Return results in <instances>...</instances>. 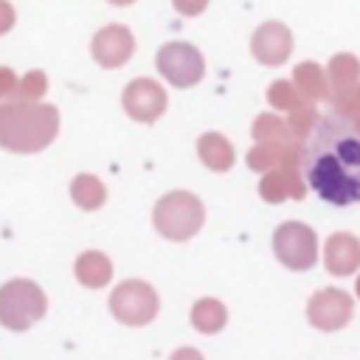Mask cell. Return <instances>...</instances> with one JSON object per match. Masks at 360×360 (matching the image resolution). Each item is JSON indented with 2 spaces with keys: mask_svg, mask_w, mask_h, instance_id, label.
I'll return each instance as SVG.
<instances>
[{
  "mask_svg": "<svg viewBox=\"0 0 360 360\" xmlns=\"http://www.w3.org/2000/svg\"><path fill=\"white\" fill-rule=\"evenodd\" d=\"M197 155H200V160H202L208 169H214V172H228V169L233 166V146H231L228 138L219 135V132H205V135H200V141H197Z\"/></svg>",
  "mask_w": 360,
  "mask_h": 360,
  "instance_id": "obj_16",
  "label": "cell"
},
{
  "mask_svg": "<svg viewBox=\"0 0 360 360\" xmlns=\"http://www.w3.org/2000/svg\"><path fill=\"white\" fill-rule=\"evenodd\" d=\"M112 6H129V3H135V0H110Z\"/></svg>",
  "mask_w": 360,
  "mask_h": 360,
  "instance_id": "obj_29",
  "label": "cell"
},
{
  "mask_svg": "<svg viewBox=\"0 0 360 360\" xmlns=\"http://www.w3.org/2000/svg\"><path fill=\"white\" fill-rule=\"evenodd\" d=\"M326 79H329V98L352 90L360 82V59L352 53L332 56V62L326 68Z\"/></svg>",
  "mask_w": 360,
  "mask_h": 360,
  "instance_id": "obj_17",
  "label": "cell"
},
{
  "mask_svg": "<svg viewBox=\"0 0 360 360\" xmlns=\"http://www.w3.org/2000/svg\"><path fill=\"white\" fill-rule=\"evenodd\" d=\"M326 270L332 276H349L360 267V239L352 233H332L326 239V253H323Z\"/></svg>",
  "mask_w": 360,
  "mask_h": 360,
  "instance_id": "obj_13",
  "label": "cell"
},
{
  "mask_svg": "<svg viewBox=\"0 0 360 360\" xmlns=\"http://www.w3.org/2000/svg\"><path fill=\"white\" fill-rule=\"evenodd\" d=\"M253 138H256L259 143L295 141V135H292L290 124H287V121H281V118H278V115H273V112H264V115H259V118L253 121Z\"/></svg>",
  "mask_w": 360,
  "mask_h": 360,
  "instance_id": "obj_21",
  "label": "cell"
},
{
  "mask_svg": "<svg viewBox=\"0 0 360 360\" xmlns=\"http://www.w3.org/2000/svg\"><path fill=\"white\" fill-rule=\"evenodd\" d=\"M70 197H73V202H76L79 208L96 211V208L104 205L107 188H104V183H101L98 177H93V174H76L73 183H70Z\"/></svg>",
  "mask_w": 360,
  "mask_h": 360,
  "instance_id": "obj_19",
  "label": "cell"
},
{
  "mask_svg": "<svg viewBox=\"0 0 360 360\" xmlns=\"http://www.w3.org/2000/svg\"><path fill=\"white\" fill-rule=\"evenodd\" d=\"M158 73L174 87H191L202 79V53L188 42H169L158 51Z\"/></svg>",
  "mask_w": 360,
  "mask_h": 360,
  "instance_id": "obj_7",
  "label": "cell"
},
{
  "mask_svg": "<svg viewBox=\"0 0 360 360\" xmlns=\"http://www.w3.org/2000/svg\"><path fill=\"white\" fill-rule=\"evenodd\" d=\"M352 298L338 290V287H326V290H318L312 298H309V307H307V318L315 329L321 332H338L343 329L349 321H352Z\"/></svg>",
  "mask_w": 360,
  "mask_h": 360,
  "instance_id": "obj_8",
  "label": "cell"
},
{
  "mask_svg": "<svg viewBox=\"0 0 360 360\" xmlns=\"http://www.w3.org/2000/svg\"><path fill=\"white\" fill-rule=\"evenodd\" d=\"M259 194L267 202H281L287 197L301 200L304 197V180H298V172L295 169H273L259 183Z\"/></svg>",
  "mask_w": 360,
  "mask_h": 360,
  "instance_id": "obj_14",
  "label": "cell"
},
{
  "mask_svg": "<svg viewBox=\"0 0 360 360\" xmlns=\"http://www.w3.org/2000/svg\"><path fill=\"white\" fill-rule=\"evenodd\" d=\"M14 20H17V14H14L11 3L0 0V37H3V34H8V31L14 28Z\"/></svg>",
  "mask_w": 360,
  "mask_h": 360,
  "instance_id": "obj_28",
  "label": "cell"
},
{
  "mask_svg": "<svg viewBox=\"0 0 360 360\" xmlns=\"http://www.w3.org/2000/svg\"><path fill=\"white\" fill-rule=\"evenodd\" d=\"M276 259L290 270H309L318 262V236L304 222H284L273 233Z\"/></svg>",
  "mask_w": 360,
  "mask_h": 360,
  "instance_id": "obj_5",
  "label": "cell"
},
{
  "mask_svg": "<svg viewBox=\"0 0 360 360\" xmlns=\"http://www.w3.org/2000/svg\"><path fill=\"white\" fill-rule=\"evenodd\" d=\"M315 110L312 107H298V110H292L290 112V129H292V135H295V141H301L304 135H309L312 132V127H315Z\"/></svg>",
  "mask_w": 360,
  "mask_h": 360,
  "instance_id": "obj_24",
  "label": "cell"
},
{
  "mask_svg": "<svg viewBox=\"0 0 360 360\" xmlns=\"http://www.w3.org/2000/svg\"><path fill=\"white\" fill-rule=\"evenodd\" d=\"M45 90H48L45 73H42V70H31V73H25V76L17 82V90H14L11 98H17V101H39V98L45 96Z\"/></svg>",
  "mask_w": 360,
  "mask_h": 360,
  "instance_id": "obj_23",
  "label": "cell"
},
{
  "mask_svg": "<svg viewBox=\"0 0 360 360\" xmlns=\"http://www.w3.org/2000/svg\"><path fill=\"white\" fill-rule=\"evenodd\" d=\"M135 51L132 31L124 25H107L93 37V59L101 68H121Z\"/></svg>",
  "mask_w": 360,
  "mask_h": 360,
  "instance_id": "obj_11",
  "label": "cell"
},
{
  "mask_svg": "<svg viewBox=\"0 0 360 360\" xmlns=\"http://www.w3.org/2000/svg\"><path fill=\"white\" fill-rule=\"evenodd\" d=\"M332 107L338 112H343V115H352V118L360 115V82L352 90L340 93V96H332Z\"/></svg>",
  "mask_w": 360,
  "mask_h": 360,
  "instance_id": "obj_25",
  "label": "cell"
},
{
  "mask_svg": "<svg viewBox=\"0 0 360 360\" xmlns=\"http://www.w3.org/2000/svg\"><path fill=\"white\" fill-rule=\"evenodd\" d=\"M59 132V110L37 101L8 98L0 104V146L8 152H39Z\"/></svg>",
  "mask_w": 360,
  "mask_h": 360,
  "instance_id": "obj_2",
  "label": "cell"
},
{
  "mask_svg": "<svg viewBox=\"0 0 360 360\" xmlns=\"http://www.w3.org/2000/svg\"><path fill=\"white\" fill-rule=\"evenodd\" d=\"M121 104L129 112V118L143 121V124H152V121H158L166 112L169 98H166V90L158 82H152V79H132L124 87Z\"/></svg>",
  "mask_w": 360,
  "mask_h": 360,
  "instance_id": "obj_9",
  "label": "cell"
},
{
  "mask_svg": "<svg viewBox=\"0 0 360 360\" xmlns=\"http://www.w3.org/2000/svg\"><path fill=\"white\" fill-rule=\"evenodd\" d=\"M354 292H357V298H360V278H357V284H354Z\"/></svg>",
  "mask_w": 360,
  "mask_h": 360,
  "instance_id": "obj_30",
  "label": "cell"
},
{
  "mask_svg": "<svg viewBox=\"0 0 360 360\" xmlns=\"http://www.w3.org/2000/svg\"><path fill=\"white\" fill-rule=\"evenodd\" d=\"M250 51H253V56H256L262 65H270V68H273V65H281V62H287L290 53H292V34H290L287 25L270 20V22H264V25H259V28L253 31Z\"/></svg>",
  "mask_w": 360,
  "mask_h": 360,
  "instance_id": "obj_10",
  "label": "cell"
},
{
  "mask_svg": "<svg viewBox=\"0 0 360 360\" xmlns=\"http://www.w3.org/2000/svg\"><path fill=\"white\" fill-rule=\"evenodd\" d=\"M48 309L45 292L28 278H11L0 287V323L11 332L31 329Z\"/></svg>",
  "mask_w": 360,
  "mask_h": 360,
  "instance_id": "obj_4",
  "label": "cell"
},
{
  "mask_svg": "<svg viewBox=\"0 0 360 360\" xmlns=\"http://www.w3.org/2000/svg\"><path fill=\"white\" fill-rule=\"evenodd\" d=\"M295 84H298L301 96L312 104L321 98H329V79L321 70V65H315V62H301L295 68Z\"/></svg>",
  "mask_w": 360,
  "mask_h": 360,
  "instance_id": "obj_18",
  "label": "cell"
},
{
  "mask_svg": "<svg viewBox=\"0 0 360 360\" xmlns=\"http://www.w3.org/2000/svg\"><path fill=\"white\" fill-rule=\"evenodd\" d=\"M17 82H20V79L14 76L11 68H0V101H8V98L14 96Z\"/></svg>",
  "mask_w": 360,
  "mask_h": 360,
  "instance_id": "obj_26",
  "label": "cell"
},
{
  "mask_svg": "<svg viewBox=\"0 0 360 360\" xmlns=\"http://www.w3.org/2000/svg\"><path fill=\"white\" fill-rule=\"evenodd\" d=\"M357 127H360V118H357Z\"/></svg>",
  "mask_w": 360,
  "mask_h": 360,
  "instance_id": "obj_31",
  "label": "cell"
},
{
  "mask_svg": "<svg viewBox=\"0 0 360 360\" xmlns=\"http://www.w3.org/2000/svg\"><path fill=\"white\" fill-rule=\"evenodd\" d=\"M152 219L160 236L172 242H186L202 228L205 211H202V202L191 191H169L158 200Z\"/></svg>",
  "mask_w": 360,
  "mask_h": 360,
  "instance_id": "obj_3",
  "label": "cell"
},
{
  "mask_svg": "<svg viewBox=\"0 0 360 360\" xmlns=\"http://www.w3.org/2000/svg\"><path fill=\"white\" fill-rule=\"evenodd\" d=\"M267 101L276 107V110H281V112H292V110H298V107H304V96H301V90H298V84L295 82H273L270 84V90H267Z\"/></svg>",
  "mask_w": 360,
  "mask_h": 360,
  "instance_id": "obj_22",
  "label": "cell"
},
{
  "mask_svg": "<svg viewBox=\"0 0 360 360\" xmlns=\"http://www.w3.org/2000/svg\"><path fill=\"white\" fill-rule=\"evenodd\" d=\"M73 273H76V278H79L84 287L98 290V287L110 284V278H112V264H110V259H107L104 253L87 250V253H82V256L76 259Z\"/></svg>",
  "mask_w": 360,
  "mask_h": 360,
  "instance_id": "obj_15",
  "label": "cell"
},
{
  "mask_svg": "<svg viewBox=\"0 0 360 360\" xmlns=\"http://www.w3.org/2000/svg\"><path fill=\"white\" fill-rule=\"evenodd\" d=\"M225 321H228V312H225V307H222L219 301H214V298H202V301H197L194 309H191V326H194L197 332H202V335L219 332V329L225 326Z\"/></svg>",
  "mask_w": 360,
  "mask_h": 360,
  "instance_id": "obj_20",
  "label": "cell"
},
{
  "mask_svg": "<svg viewBox=\"0 0 360 360\" xmlns=\"http://www.w3.org/2000/svg\"><path fill=\"white\" fill-rule=\"evenodd\" d=\"M172 6H174V11L183 14V17H197V14L205 11L208 0H172Z\"/></svg>",
  "mask_w": 360,
  "mask_h": 360,
  "instance_id": "obj_27",
  "label": "cell"
},
{
  "mask_svg": "<svg viewBox=\"0 0 360 360\" xmlns=\"http://www.w3.org/2000/svg\"><path fill=\"white\" fill-rule=\"evenodd\" d=\"M301 169L312 191L329 205L360 202V127L352 115L332 112L315 121Z\"/></svg>",
  "mask_w": 360,
  "mask_h": 360,
  "instance_id": "obj_1",
  "label": "cell"
},
{
  "mask_svg": "<svg viewBox=\"0 0 360 360\" xmlns=\"http://www.w3.org/2000/svg\"><path fill=\"white\" fill-rule=\"evenodd\" d=\"M110 312L127 326H143L158 315V292L138 278L121 281L110 295Z\"/></svg>",
  "mask_w": 360,
  "mask_h": 360,
  "instance_id": "obj_6",
  "label": "cell"
},
{
  "mask_svg": "<svg viewBox=\"0 0 360 360\" xmlns=\"http://www.w3.org/2000/svg\"><path fill=\"white\" fill-rule=\"evenodd\" d=\"M304 158V149L295 141L281 143H259L248 152V166L256 172H273V169H298Z\"/></svg>",
  "mask_w": 360,
  "mask_h": 360,
  "instance_id": "obj_12",
  "label": "cell"
}]
</instances>
